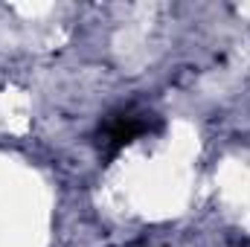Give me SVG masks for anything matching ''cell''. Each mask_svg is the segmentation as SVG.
I'll return each mask as SVG.
<instances>
[{"label": "cell", "mask_w": 250, "mask_h": 247, "mask_svg": "<svg viewBox=\"0 0 250 247\" xmlns=\"http://www.w3.org/2000/svg\"><path fill=\"white\" fill-rule=\"evenodd\" d=\"M143 131H148V123L146 120H137V117H120L117 123L108 128V145H111V151H117V148H123L125 143H131L137 134H143Z\"/></svg>", "instance_id": "6da1fadb"}]
</instances>
